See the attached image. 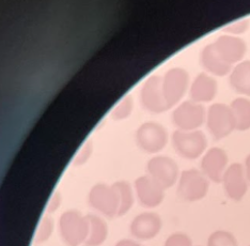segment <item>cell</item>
Instances as JSON below:
<instances>
[{
	"label": "cell",
	"instance_id": "1",
	"mask_svg": "<svg viewBox=\"0 0 250 246\" xmlns=\"http://www.w3.org/2000/svg\"><path fill=\"white\" fill-rule=\"evenodd\" d=\"M59 233L66 246L84 244L89 234V221L79 211L69 210L60 216Z\"/></svg>",
	"mask_w": 250,
	"mask_h": 246
},
{
	"label": "cell",
	"instance_id": "2",
	"mask_svg": "<svg viewBox=\"0 0 250 246\" xmlns=\"http://www.w3.org/2000/svg\"><path fill=\"white\" fill-rule=\"evenodd\" d=\"M172 145L179 156L187 159H196L206 152L208 138L200 130L180 131L172 134Z\"/></svg>",
	"mask_w": 250,
	"mask_h": 246
},
{
	"label": "cell",
	"instance_id": "3",
	"mask_svg": "<svg viewBox=\"0 0 250 246\" xmlns=\"http://www.w3.org/2000/svg\"><path fill=\"white\" fill-rule=\"evenodd\" d=\"M209 181L202 171L191 168L184 170L180 176L178 195L185 201H198L207 196Z\"/></svg>",
	"mask_w": 250,
	"mask_h": 246
},
{
	"label": "cell",
	"instance_id": "4",
	"mask_svg": "<svg viewBox=\"0 0 250 246\" xmlns=\"http://www.w3.org/2000/svg\"><path fill=\"white\" fill-rule=\"evenodd\" d=\"M207 125L209 133L216 140L223 139L236 130L235 119L229 105L215 103L208 107Z\"/></svg>",
	"mask_w": 250,
	"mask_h": 246
},
{
	"label": "cell",
	"instance_id": "5",
	"mask_svg": "<svg viewBox=\"0 0 250 246\" xmlns=\"http://www.w3.org/2000/svg\"><path fill=\"white\" fill-rule=\"evenodd\" d=\"M206 120V108L191 100L181 103L172 112V122L180 131H196Z\"/></svg>",
	"mask_w": 250,
	"mask_h": 246
},
{
	"label": "cell",
	"instance_id": "6",
	"mask_svg": "<svg viewBox=\"0 0 250 246\" xmlns=\"http://www.w3.org/2000/svg\"><path fill=\"white\" fill-rule=\"evenodd\" d=\"M189 86V74L185 68H170L163 77V91L169 108L177 105Z\"/></svg>",
	"mask_w": 250,
	"mask_h": 246
},
{
	"label": "cell",
	"instance_id": "7",
	"mask_svg": "<svg viewBox=\"0 0 250 246\" xmlns=\"http://www.w3.org/2000/svg\"><path fill=\"white\" fill-rule=\"evenodd\" d=\"M89 203L102 214L113 219L119 212V197L113 185L98 183L89 192Z\"/></svg>",
	"mask_w": 250,
	"mask_h": 246
},
{
	"label": "cell",
	"instance_id": "8",
	"mask_svg": "<svg viewBox=\"0 0 250 246\" xmlns=\"http://www.w3.org/2000/svg\"><path fill=\"white\" fill-rule=\"evenodd\" d=\"M136 141L144 151L157 153L167 145V130L156 122H146L141 124L136 132Z\"/></svg>",
	"mask_w": 250,
	"mask_h": 246
},
{
	"label": "cell",
	"instance_id": "9",
	"mask_svg": "<svg viewBox=\"0 0 250 246\" xmlns=\"http://www.w3.org/2000/svg\"><path fill=\"white\" fill-rule=\"evenodd\" d=\"M149 176L166 190L173 186L179 178V166L173 158L165 156L152 157L147 162Z\"/></svg>",
	"mask_w": 250,
	"mask_h": 246
},
{
	"label": "cell",
	"instance_id": "10",
	"mask_svg": "<svg viewBox=\"0 0 250 246\" xmlns=\"http://www.w3.org/2000/svg\"><path fill=\"white\" fill-rule=\"evenodd\" d=\"M141 103L146 111L153 113H161L169 110L167 102L165 100L163 91V78L158 75H153L147 78L140 93Z\"/></svg>",
	"mask_w": 250,
	"mask_h": 246
},
{
	"label": "cell",
	"instance_id": "11",
	"mask_svg": "<svg viewBox=\"0 0 250 246\" xmlns=\"http://www.w3.org/2000/svg\"><path fill=\"white\" fill-rule=\"evenodd\" d=\"M223 184L228 197L234 201H240L248 190L245 167L240 163H233L225 171Z\"/></svg>",
	"mask_w": 250,
	"mask_h": 246
},
{
	"label": "cell",
	"instance_id": "12",
	"mask_svg": "<svg viewBox=\"0 0 250 246\" xmlns=\"http://www.w3.org/2000/svg\"><path fill=\"white\" fill-rule=\"evenodd\" d=\"M228 154L219 147H213L204 153L201 161V169L208 180L215 183L223 181L225 171L228 168Z\"/></svg>",
	"mask_w": 250,
	"mask_h": 246
},
{
	"label": "cell",
	"instance_id": "13",
	"mask_svg": "<svg viewBox=\"0 0 250 246\" xmlns=\"http://www.w3.org/2000/svg\"><path fill=\"white\" fill-rule=\"evenodd\" d=\"M214 46L221 58L230 66L242 62L247 51L245 40L236 36H231V34L218 37L214 42Z\"/></svg>",
	"mask_w": 250,
	"mask_h": 246
},
{
	"label": "cell",
	"instance_id": "14",
	"mask_svg": "<svg viewBox=\"0 0 250 246\" xmlns=\"http://www.w3.org/2000/svg\"><path fill=\"white\" fill-rule=\"evenodd\" d=\"M135 190L139 202L146 208L157 207L165 198V188L149 175L136 179Z\"/></svg>",
	"mask_w": 250,
	"mask_h": 246
},
{
	"label": "cell",
	"instance_id": "15",
	"mask_svg": "<svg viewBox=\"0 0 250 246\" xmlns=\"http://www.w3.org/2000/svg\"><path fill=\"white\" fill-rule=\"evenodd\" d=\"M163 227L161 216L154 212H144L130 223L132 236L138 240H151L160 233Z\"/></svg>",
	"mask_w": 250,
	"mask_h": 246
},
{
	"label": "cell",
	"instance_id": "16",
	"mask_svg": "<svg viewBox=\"0 0 250 246\" xmlns=\"http://www.w3.org/2000/svg\"><path fill=\"white\" fill-rule=\"evenodd\" d=\"M217 81L207 73H200L196 76L194 82H192L190 86V100L199 103V104L208 103L215 99L216 94H217Z\"/></svg>",
	"mask_w": 250,
	"mask_h": 246
},
{
	"label": "cell",
	"instance_id": "17",
	"mask_svg": "<svg viewBox=\"0 0 250 246\" xmlns=\"http://www.w3.org/2000/svg\"><path fill=\"white\" fill-rule=\"evenodd\" d=\"M200 62L204 70L216 76H225L232 71V66L227 64L221 58L214 46V43L208 44L203 47L200 55Z\"/></svg>",
	"mask_w": 250,
	"mask_h": 246
},
{
	"label": "cell",
	"instance_id": "18",
	"mask_svg": "<svg viewBox=\"0 0 250 246\" xmlns=\"http://www.w3.org/2000/svg\"><path fill=\"white\" fill-rule=\"evenodd\" d=\"M229 83L238 94L250 96V60H244L232 68Z\"/></svg>",
	"mask_w": 250,
	"mask_h": 246
},
{
	"label": "cell",
	"instance_id": "19",
	"mask_svg": "<svg viewBox=\"0 0 250 246\" xmlns=\"http://www.w3.org/2000/svg\"><path fill=\"white\" fill-rule=\"evenodd\" d=\"M89 221V234L84 242V246H100L103 244L108 236V226L102 217L88 214Z\"/></svg>",
	"mask_w": 250,
	"mask_h": 246
},
{
	"label": "cell",
	"instance_id": "20",
	"mask_svg": "<svg viewBox=\"0 0 250 246\" xmlns=\"http://www.w3.org/2000/svg\"><path fill=\"white\" fill-rule=\"evenodd\" d=\"M235 119L237 131L250 130V100L245 96H240L231 102L229 105Z\"/></svg>",
	"mask_w": 250,
	"mask_h": 246
},
{
	"label": "cell",
	"instance_id": "21",
	"mask_svg": "<svg viewBox=\"0 0 250 246\" xmlns=\"http://www.w3.org/2000/svg\"><path fill=\"white\" fill-rule=\"evenodd\" d=\"M113 187L116 188L119 197V212L118 216H123L126 214L134 203V195L133 190L127 182L125 181H117L113 183Z\"/></svg>",
	"mask_w": 250,
	"mask_h": 246
},
{
	"label": "cell",
	"instance_id": "22",
	"mask_svg": "<svg viewBox=\"0 0 250 246\" xmlns=\"http://www.w3.org/2000/svg\"><path fill=\"white\" fill-rule=\"evenodd\" d=\"M208 246H238L236 238L229 231L217 230L208 240Z\"/></svg>",
	"mask_w": 250,
	"mask_h": 246
},
{
	"label": "cell",
	"instance_id": "23",
	"mask_svg": "<svg viewBox=\"0 0 250 246\" xmlns=\"http://www.w3.org/2000/svg\"><path fill=\"white\" fill-rule=\"evenodd\" d=\"M54 231V220L49 216H44L39 224L37 233L35 236V242L41 244L46 242L52 237Z\"/></svg>",
	"mask_w": 250,
	"mask_h": 246
},
{
	"label": "cell",
	"instance_id": "24",
	"mask_svg": "<svg viewBox=\"0 0 250 246\" xmlns=\"http://www.w3.org/2000/svg\"><path fill=\"white\" fill-rule=\"evenodd\" d=\"M134 107V101L130 95L125 96L121 100V102L113 108L111 112V118L113 120H123L127 118L132 113Z\"/></svg>",
	"mask_w": 250,
	"mask_h": 246
},
{
	"label": "cell",
	"instance_id": "25",
	"mask_svg": "<svg viewBox=\"0 0 250 246\" xmlns=\"http://www.w3.org/2000/svg\"><path fill=\"white\" fill-rule=\"evenodd\" d=\"M250 26V22L248 19H244L241 21H237L232 22V24L227 25L224 28V31L231 34V36H238V34H242L244 32H246L249 29Z\"/></svg>",
	"mask_w": 250,
	"mask_h": 246
},
{
	"label": "cell",
	"instance_id": "26",
	"mask_svg": "<svg viewBox=\"0 0 250 246\" xmlns=\"http://www.w3.org/2000/svg\"><path fill=\"white\" fill-rule=\"evenodd\" d=\"M165 246H192V241L187 234L177 232L166 240Z\"/></svg>",
	"mask_w": 250,
	"mask_h": 246
},
{
	"label": "cell",
	"instance_id": "27",
	"mask_svg": "<svg viewBox=\"0 0 250 246\" xmlns=\"http://www.w3.org/2000/svg\"><path fill=\"white\" fill-rule=\"evenodd\" d=\"M92 151H93L92 141L88 140L87 142H84L81 150H79V152L77 153L75 159H74V164H75V165H83V164L86 163L89 159L91 154H92Z\"/></svg>",
	"mask_w": 250,
	"mask_h": 246
},
{
	"label": "cell",
	"instance_id": "28",
	"mask_svg": "<svg viewBox=\"0 0 250 246\" xmlns=\"http://www.w3.org/2000/svg\"><path fill=\"white\" fill-rule=\"evenodd\" d=\"M61 194L59 192H55L53 194V196L50 197L49 201H48V204H47V208H46V211L48 213H54L56 212L57 210H58V208L60 207L61 204Z\"/></svg>",
	"mask_w": 250,
	"mask_h": 246
},
{
	"label": "cell",
	"instance_id": "29",
	"mask_svg": "<svg viewBox=\"0 0 250 246\" xmlns=\"http://www.w3.org/2000/svg\"><path fill=\"white\" fill-rule=\"evenodd\" d=\"M115 246H143V245L134 241V240L123 239V240H120V241H118Z\"/></svg>",
	"mask_w": 250,
	"mask_h": 246
},
{
	"label": "cell",
	"instance_id": "30",
	"mask_svg": "<svg viewBox=\"0 0 250 246\" xmlns=\"http://www.w3.org/2000/svg\"><path fill=\"white\" fill-rule=\"evenodd\" d=\"M245 173H246L247 180L250 182V154H248L245 161Z\"/></svg>",
	"mask_w": 250,
	"mask_h": 246
}]
</instances>
